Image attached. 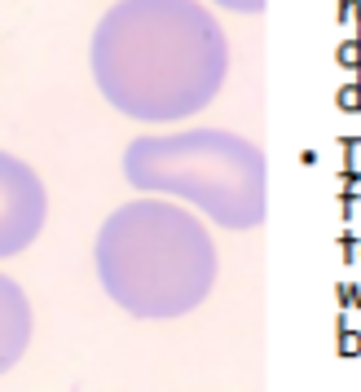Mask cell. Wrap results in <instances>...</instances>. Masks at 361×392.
I'll list each match as a JSON object with an SVG mask.
<instances>
[{
	"mask_svg": "<svg viewBox=\"0 0 361 392\" xmlns=\"http://www.w3.org/2000/svg\"><path fill=\"white\" fill-rule=\"evenodd\" d=\"M229 44L198 0H119L93 31V75L128 119L172 124L220 93Z\"/></svg>",
	"mask_w": 361,
	"mask_h": 392,
	"instance_id": "cell-1",
	"label": "cell"
},
{
	"mask_svg": "<svg viewBox=\"0 0 361 392\" xmlns=\"http://www.w3.org/2000/svg\"><path fill=\"white\" fill-rule=\"evenodd\" d=\"M97 278L106 296L146 322L185 318L216 282L212 233L163 198H137L97 229Z\"/></svg>",
	"mask_w": 361,
	"mask_h": 392,
	"instance_id": "cell-2",
	"label": "cell"
},
{
	"mask_svg": "<svg viewBox=\"0 0 361 392\" xmlns=\"http://www.w3.org/2000/svg\"><path fill=\"white\" fill-rule=\"evenodd\" d=\"M123 176L146 194L194 203L225 229H255L265 221V154L220 128L137 137L123 150Z\"/></svg>",
	"mask_w": 361,
	"mask_h": 392,
	"instance_id": "cell-3",
	"label": "cell"
},
{
	"mask_svg": "<svg viewBox=\"0 0 361 392\" xmlns=\"http://www.w3.org/2000/svg\"><path fill=\"white\" fill-rule=\"evenodd\" d=\"M44 212H49V198L40 176L22 159L0 150V260L27 251L40 238Z\"/></svg>",
	"mask_w": 361,
	"mask_h": 392,
	"instance_id": "cell-4",
	"label": "cell"
},
{
	"mask_svg": "<svg viewBox=\"0 0 361 392\" xmlns=\"http://www.w3.org/2000/svg\"><path fill=\"white\" fill-rule=\"evenodd\" d=\"M31 344V304L14 278L0 273V375L14 371Z\"/></svg>",
	"mask_w": 361,
	"mask_h": 392,
	"instance_id": "cell-5",
	"label": "cell"
},
{
	"mask_svg": "<svg viewBox=\"0 0 361 392\" xmlns=\"http://www.w3.org/2000/svg\"><path fill=\"white\" fill-rule=\"evenodd\" d=\"M216 5L238 9V14H260V9H265V0H216Z\"/></svg>",
	"mask_w": 361,
	"mask_h": 392,
	"instance_id": "cell-6",
	"label": "cell"
},
{
	"mask_svg": "<svg viewBox=\"0 0 361 392\" xmlns=\"http://www.w3.org/2000/svg\"><path fill=\"white\" fill-rule=\"evenodd\" d=\"M340 62H344V66H361V40H348V44L340 49Z\"/></svg>",
	"mask_w": 361,
	"mask_h": 392,
	"instance_id": "cell-7",
	"label": "cell"
},
{
	"mask_svg": "<svg viewBox=\"0 0 361 392\" xmlns=\"http://www.w3.org/2000/svg\"><path fill=\"white\" fill-rule=\"evenodd\" d=\"M340 106H344V111H361V84H357V89H344V93H340Z\"/></svg>",
	"mask_w": 361,
	"mask_h": 392,
	"instance_id": "cell-8",
	"label": "cell"
}]
</instances>
